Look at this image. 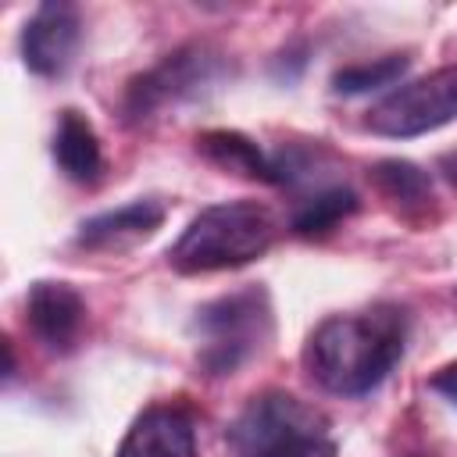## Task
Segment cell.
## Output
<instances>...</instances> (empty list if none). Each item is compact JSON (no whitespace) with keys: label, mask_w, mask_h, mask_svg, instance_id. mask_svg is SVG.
Masks as SVG:
<instances>
[{"label":"cell","mask_w":457,"mask_h":457,"mask_svg":"<svg viewBox=\"0 0 457 457\" xmlns=\"http://www.w3.org/2000/svg\"><path fill=\"white\" fill-rule=\"evenodd\" d=\"M403 339L407 318L396 307L332 314L311 332L303 361L321 389L336 396H364L403 357Z\"/></svg>","instance_id":"6da1fadb"},{"label":"cell","mask_w":457,"mask_h":457,"mask_svg":"<svg viewBox=\"0 0 457 457\" xmlns=\"http://www.w3.org/2000/svg\"><path fill=\"white\" fill-rule=\"evenodd\" d=\"M275 214L257 200H225L204 207L168 250V261L182 275L225 271L257 261L275 243Z\"/></svg>","instance_id":"7a4b0ae2"},{"label":"cell","mask_w":457,"mask_h":457,"mask_svg":"<svg viewBox=\"0 0 457 457\" xmlns=\"http://www.w3.org/2000/svg\"><path fill=\"white\" fill-rule=\"evenodd\" d=\"M236 457H336L328 418L293 393L253 396L228 428Z\"/></svg>","instance_id":"3957f363"},{"label":"cell","mask_w":457,"mask_h":457,"mask_svg":"<svg viewBox=\"0 0 457 457\" xmlns=\"http://www.w3.org/2000/svg\"><path fill=\"white\" fill-rule=\"evenodd\" d=\"M268 300L261 289H239L196 311V346L200 368L211 375L236 371L268 336Z\"/></svg>","instance_id":"277c9868"},{"label":"cell","mask_w":457,"mask_h":457,"mask_svg":"<svg viewBox=\"0 0 457 457\" xmlns=\"http://www.w3.org/2000/svg\"><path fill=\"white\" fill-rule=\"evenodd\" d=\"M457 118V64L396 86L368 111V129L389 139H414Z\"/></svg>","instance_id":"5b68a950"},{"label":"cell","mask_w":457,"mask_h":457,"mask_svg":"<svg viewBox=\"0 0 457 457\" xmlns=\"http://www.w3.org/2000/svg\"><path fill=\"white\" fill-rule=\"evenodd\" d=\"M218 71V54L207 46H182L175 54H168L154 71H146L143 79H136L129 86V100L125 111L132 121H143L150 114H157L168 104H179L186 96H196L204 89V82H211Z\"/></svg>","instance_id":"8992f818"},{"label":"cell","mask_w":457,"mask_h":457,"mask_svg":"<svg viewBox=\"0 0 457 457\" xmlns=\"http://www.w3.org/2000/svg\"><path fill=\"white\" fill-rule=\"evenodd\" d=\"M79 11L71 4H43L36 7V14L25 21L21 29V57L25 68L43 75V79H57L68 71L75 50H79Z\"/></svg>","instance_id":"52a82bcc"},{"label":"cell","mask_w":457,"mask_h":457,"mask_svg":"<svg viewBox=\"0 0 457 457\" xmlns=\"http://www.w3.org/2000/svg\"><path fill=\"white\" fill-rule=\"evenodd\" d=\"M25 321L46 350L64 353L75 346V339L86 325V303L68 282L39 278L25 293Z\"/></svg>","instance_id":"ba28073f"},{"label":"cell","mask_w":457,"mask_h":457,"mask_svg":"<svg viewBox=\"0 0 457 457\" xmlns=\"http://www.w3.org/2000/svg\"><path fill=\"white\" fill-rule=\"evenodd\" d=\"M114 457H196V428L182 407H146L121 436Z\"/></svg>","instance_id":"9c48e42d"},{"label":"cell","mask_w":457,"mask_h":457,"mask_svg":"<svg viewBox=\"0 0 457 457\" xmlns=\"http://www.w3.org/2000/svg\"><path fill=\"white\" fill-rule=\"evenodd\" d=\"M164 221V204L157 200H132L125 207L104 211L89 221H82L79 228V246L86 250H118L129 243H139L146 236H154Z\"/></svg>","instance_id":"30bf717a"},{"label":"cell","mask_w":457,"mask_h":457,"mask_svg":"<svg viewBox=\"0 0 457 457\" xmlns=\"http://www.w3.org/2000/svg\"><path fill=\"white\" fill-rule=\"evenodd\" d=\"M54 161L71 182H93L104 168L100 139L79 111H64L54 129Z\"/></svg>","instance_id":"8fae6325"},{"label":"cell","mask_w":457,"mask_h":457,"mask_svg":"<svg viewBox=\"0 0 457 457\" xmlns=\"http://www.w3.org/2000/svg\"><path fill=\"white\" fill-rule=\"evenodd\" d=\"M200 146H204V154L214 164H221L228 171H239V175H250V179H264V182H275L278 179L275 161H268L257 150V143H250L239 132H207L200 139Z\"/></svg>","instance_id":"7c38bea8"},{"label":"cell","mask_w":457,"mask_h":457,"mask_svg":"<svg viewBox=\"0 0 457 457\" xmlns=\"http://www.w3.org/2000/svg\"><path fill=\"white\" fill-rule=\"evenodd\" d=\"M353 211H357V196H353L350 189H343V186L321 189V193H314V196L296 211L293 228H296L300 236H321V232L336 228V225H339L346 214H353Z\"/></svg>","instance_id":"4fadbf2b"},{"label":"cell","mask_w":457,"mask_h":457,"mask_svg":"<svg viewBox=\"0 0 457 457\" xmlns=\"http://www.w3.org/2000/svg\"><path fill=\"white\" fill-rule=\"evenodd\" d=\"M403 71H407V57L389 54V57H378V61H368V64H350V68L336 71L332 82H336L339 93H371V89L393 86Z\"/></svg>","instance_id":"5bb4252c"},{"label":"cell","mask_w":457,"mask_h":457,"mask_svg":"<svg viewBox=\"0 0 457 457\" xmlns=\"http://www.w3.org/2000/svg\"><path fill=\"white\" fill-rule=\"evenodd\" d=\"M378 186L393 200H400V204H425L428 200V179L414 164H407V161L378 164Z\"/></svg>","instance_id":"9a60e30c"},{"label":"cell","mask_w":457,"mask_h":457,"mask_svg":"<svg viewBox=\"0 0 457 457\" xmlns=\"http://www.w3.org/2000/svg\"><path fill=\"white\" fill-rule=\"evenodd\" d=\"M439 396H446L450 403H457V361L453 364H443L436 375H432V382H428Z\"/></svg>","instance_id":"2e32d148"}]
</instances>
